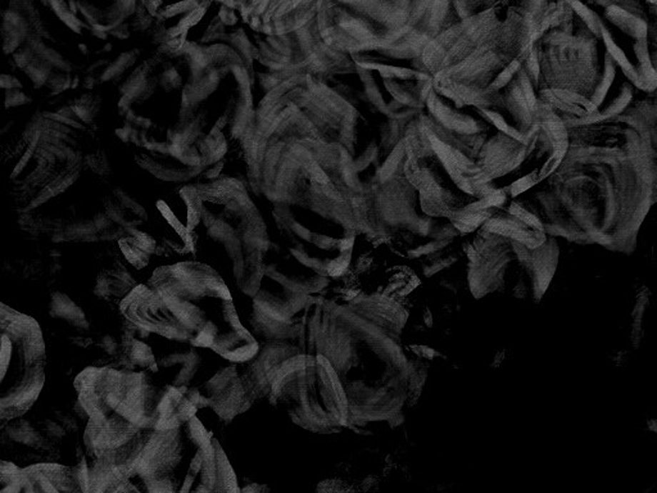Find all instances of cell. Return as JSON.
I'll return each instance as SVG.
<instances>
[{
    "instance_id": "obj_26",
    "label": "cell",
    "mask_w": 657,
    "mask_h": 493,
    "mask_svg": "<svg viewBox=\"0 0 657 493\" xmlns=\"http://www.w3.org/2000/svg\"><path fill=\"white\" fill-rule=\"evenodd\" d=\"M8 1H9V0H0V8L6 9V8H8Z\"/></svg>"
},
{
    "instance_id": "obj_4",
    "label": "cell",
    "mask_w": 657,
    "mask_h": 493,
    "mask_svg": "<svg viewBox=\"0 0 657 493\" xmlns=\"http://www.w3.org/2000/svg\"><path fill=\"white\" fill-rule=\"evenodd\" d=\"M120 312L139 330L236 364L259 351V342L238 315L226 280L196 259L157 267L121 301Z\"/></svg>"
},
{
    "instance_id": "obj_27",
    "label": "cell",
    "mask_w": 657,
    "mask_h": 493,
    "mask_svg": "<svg viewBox=\"0 0 657 493\" xmlns=\"http://www.w3.org/2000/svg\"><path fill=\"white\" fill-rule=\"evenodd\" d=\"M4 11H6V9L0 8V29H1V19H3V14H4Z\"/></svg>"
},
{
    "instance_id": "obj_18",
    "label": "cell",
    "mask_w": 657,
    "mask_h": 493,
    "mask_svg": "<svg viewBox=\"0 0 657 493\" xmlns=\"http://www.w3.org/2000/svg\"><path fill=\"white\" fill-rule=\"evenodd\" d=\"M138 285L133 274L120 259H114L111 265L101 269L95 278L93 293L95 297L107 302H121Z\"/></svg>"
},
{
    "instance_id": "obj_10",
    "label": "cell",
    "mask_w": 657,
    "mask_h": 493,
    "mask_svg": "<svg viewBox=\"0 0 657 493\" xmlns=\"http://www.w3.org/2000/svg\"><path fill=\"white\" fill-rule=\"evenodd\" d=\"M294 261V259H293ZM330 279L291 261L272 262L269 253L259 289L253 294L249 332L257 341L291 342L315 351L317 324Z\"/></svg>"
},
{
    "instance_id": "obj_14",
    "label": "cell",
    "mask_w": 657,
    "mask_h": 493,
    "mask_svg": "<svg viewBox=\"0 0 657 493\" xmlns=\"http://www.w3.org/2000/svg\"><path fill=\"white\" fill-rule=\"evenodd\" d=\"M233 9L252 31L283 35L297 31L316 13V0H215Z\"/></svg>"
},
{
    "instance_id": "obj_5",
    "label": "cell",
    "mask_w": 657,
    "mask_h": 493,
    "mask_svg": "<svg viewBox=\"0 0 657 493\" xmlns=\"http://www.w3.org/2000/svg\"><path fill=\"white\" fill-rule=\"evenodd\" d=\"M185 220L177 231L183 251L214 267L248 297L259 289L271 249L267 225L241 180L215 177L179 190Z\"/></svg>"
},
{
    "instance_id": "obj_20",
    "label": "cell",
    "mask_w": 657,
    "mask_h": 493,
    "mask_svg": "<svg viewBox=\"0 0 657 493\" xmlns=\"http://www.w3.org/2000/svg\"><path fill=\"white\" fill-rule=\"evenodd\" d=\"M119 246L124 257L139 270L149 264L154 253L159 254V241L152 235L140 230H134L133 233L120 238Z\"/></svg>"
},
{
    "instance_id": "obj_8",
    "label": "cell",
    "mask_w": 657,
    "mask_h": 493,
    "mask_svg": "<svg viewBox=\"0 0 657 493\" xmlns=\"http://www.w3.org/2000/svg\"><path fill=\"white\" fill-rule=\"evenodd\" d=\"M462 251L468 259V284L476 299L502 296L537 304L550 288L558 265L556 238L539 241L481 224Z\"/></svg>"
},
{
    "instance_id": "obj_3",
    "label": "cell",
    "mask_w": 657,
    "mask_h": 493,
    "mask_svg": "<svg viewBox=\"0 0 657 493\" xmlns=\"http://www.w3.org/2000/svg\"><path fill=\"white\" fill-rule=\"evenodd\" d=\"M408 311L381 292L326 296L315 351L330 362L348 402V429L397 427L426 378L403 343Z\"/></svg>"
},
{
    "instance_id": "obj_16",
    "label": "cell",
    "mask_w": 657,
    "mask_h": 493,
    "mask_svg": "<svg viewBox=\"0 0 657 493\" xmlns=\"http://www.w3.org/2000/svg\"><path fill=\"white\" fill-rule=\"evenodd\" d=\"M86 420L82 444L89 457H99L121 449L146 432L116 415L89 417Z\"/></svg>"
},
{
    "instance_id": "obj_25",
    "label": "cell",
    "mask_w": 657,
    "mask_h": 493,
    "mask_svg": "<svg viewBox=\"0 0 657 493\" xmlns=\"http://www.w3.org/2000/svg\"><path fill=\"white\" fill-rule=\"evenodd\" d=\"M30 101H31V99L24 91L19 90V88L6 89V107H19V106L30 103Z\"/></svg>"
},
{
    "instance_id": "obj_23",
    "label": "cell",
    "mask_w": 657,
    "mask_h": 493,
    "mask_svg": "<svg viewBox=\"0 0 657 493\" xmlns=\"http://www.w3.org/2000/svg\"><path fill=\"white\" fill-rule=\"evenodd\" d=\"M70 107L85 125H91L101 112V96L93 93L79 95L71 101Z\"/></svg>"
},
{
    "instance_id": "obj_17",
    "label": "cell",
    "mask_w": 657,
    "mask_h": 493,
    "mask_svg": "<svg viewBox=\"0 0 657 493\" xmlns=\"http://www.w3.org/2000/svg\"><path fill=\"white\" fill-rule=\"evenodd\" d=\"M81 492L77 467L57 462H35L21 468L19 493Z\"/></svg>"
},
{
    "instance_id": "obj_21",
    "label": "cell",
    "mask_w": 657,
    "mask_h": 493,
    "mask_svg": "<svg viewBox=\"0 0 657 493\" xmlns=\"http://www.w3.org/2000/svg\"><path fill=\"white\" fill-rule=\"evenodd\" d=\"M547 0H452L456 14L458 19H466L478 13L484 12L494 6H518L539 19Z\"/></svg>"
},
{
    "instance_id": "obj_24",
    "label": "cell",
    "mask_w": 657,
    "mask_h": 493,
    "mask_svg": "<svg viewBox=\"0 0 657 493\" xmlns=\"http://www.w3.org/2000/svg\"><path fill=\"white\" fill-rule=\"evenodd\" d=\"M21 467L9 460H0V492L19 493Z\"/></svg>"
},
{
    "instance_id": "obj_7",
    "label": "cell",
    "mask_w": 657,
    "mask_h": 493,
    "mask_svg": "<svg viewBox=\"0 0 657 493\" xmlns=\"http://www.w3.org/2000/svg\"><path fill=\"white\" fill-rule=\"evenodd\" d=\"M129 479L146 492L241 491L221 444L196 415L171 429L146 432Z\"/></svg>"
},
{
    "instance_id": "obj_9",
    "label": "cell",
    "mask_w": 657,
    "mask_h": 493,
    "mask_svg": "<svg viewBox=\"0 0 657 493\" xmlns=\"http://www.w3.org/2000/svg\"><path fill=\"white\" fill-rule=\"evenodd\" d=\"M74 387L86 419L116 415L141 430H164L196 415L189 387L172 386L156 367H89L77 375Z\"/></svg>"
},
{
    "instance_id": "obj_2",
    "label": "cell",
    "mask_w": 657,
    "mask_h": 493,
    "mask_svg": "<svg viewBox=\"0 0 657 493\" xmlns=\"http://www.w3.org/2000/svg\"><path fill=\"white\" fill-rule=\"evenodd\" d=\"M568 138L556 170L515 201L547 235L632 252L656 198V131L618 116Z\"/></svg>"
},
{
    "instance_id": "obj_1",
    "label": "cell",
    "mask_w": 657,
    "mask_h": 493,
    "mask_svg": "<svg viewBox=\"0 0 657 493\" xmlns=\"http://www.w3.org/2000/svg\"><path fill=\"white\" fill-rule=\"evenodd\" d=\"M241 149L249 186L272 219L354 209L381 164L379 130L347 95L310 74L269 85Z\"/></svg>"
},
{
    "instance_id": "obj_19",
    "label": "cell",
    "mask_w": 657,
    "mask_h": 493,
    "mask_svg": "<svg viewBox=\"0 0 657 493\" xmlns=\"http://www.w3.org/2000/svg\"><path fill=\"white\" fill-rule=\"evenodd\" d=\"M46 312L51 319L67 325L75 333H81L84 335L88 333L90 329V324L85 312L64 292H51L46 302Z\"/></svg>"
},
{
    "instance_id": "obj_6",
    "label": "cell",
    "mask_w": 657,
    "mask_h": 493,
    "mask_svg": "<svg viewBox=\"0 0 657 493\" xmlns=\"http://www.w3.org/2000/svg\"><path fill=\"white\" fill-rule=\"evenodd\" d=\"M241 373L253 402L269 401L298 427L319 434L348 429L347 397L323 354L291 342H262Z\"/></svg>"
},
{
    "instance_id": "obj_12",
    "label": "cell",
    "mask_w": 657,
    "mask_h": 493,
    "mask_svg": "<svg viewBox=\"0 0 657 493\" xmlns=\"http://www.w3.org/2000/svg\"><path fill=\"white\" fill-rule=\"evenodd\" d=\"M45 367L40 325L0 302V419L31 410L44 387Z\"/></svg>"
},
{
    "instance_id": "obj_22",
    "label": "cell",
    "mask_w": 657,
    "mask_h": 493,
    "mask_svg": "<svg viewBox=\"0 0 657 493\" xmlns=\"http://www.w3.org/2000/svg\"><path fill=\"white\" fill-rule=\"evenodd\" d=\"M31 34L29 22L19 13L6 8L1 19L0 49L12 56Z\"/></svg>"
},
{
    "instance_id": "obj_13",
    "label": "cell",
    "mask_w": 657,
    "mask_h": 493,
    "mask_svg": "<svg viewBox=\"0 0 657 493\" xmlns=\"http://www.w3.org/2000/svg\"><path fill=\"white\" fill-rule=\"evenodd\" d=\"M189 396L196 406V414L199 411H212L226 423L254 404L241 377V364L225 359L206 372L196 386L189 387Z\"/></svg>"
},
{
    "instance_id": "obj_11",
    "label": "cell",
    "mask_w": 657,
    "mask_h": 493,
    "mask_svg": "<svg viewBox=\"0 0 657 493\" xmlns=\"http://www.w3.org/2000/svg\"><path fill=\"white\" fill-rule=\"evenodd\" d=\"M411 8V0H316L314 22L335 51L384 53L413 30Z\"/></svg>"
},
{
    "instance_id": "obj_15",
    "label": "cell",
    "mask_w": 657,
    "mask_h": 493,
    "mask_svg": "<svg viewBox=\"0 0 657 493\" xmlns=\"http://www.w3.org/2000/svg\"><path fill=\"white\" fill-rule=\"evenodd\" d=\"M61 257L57 249L35 244L6 256L3 272L29 284L51 285L62 272Z\"/></svg>"
}]
</instances>
